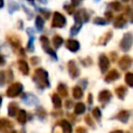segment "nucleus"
I'll list each match as a JSON object with an SVG mask.
<instances>
[{
    "mask_svg": "<svg viewBox=\"0 0 133 133\" xmlns=\"http://www.w3.org/2000/svg\"><path fill=\"white\" fill-rule=\"evenodd\" d=\"M33 81L36 83V85L41 88L48 87L50 85L48 80V73L43 69H37L33 76Z\"/></svg>",
    "mask_w": 133,
    "mask_h": 133,
    "instance_id": "f257e3e1",
    "label": "nucleus"
},
{
    "mask_svg": "<svg viewBox=\"0 0 133 133\" xmlns=\"http://www.w3.org/2000/svg\"><path fill=\"white\" fill-rule=\"evenodd\" d=\"M22 90H23V85L19 82H16V83H12L9 85V87L6 90V95L9 98H15V97L19 96L22 92Z\"/></svg>",
    "mask_w": 133,
    "mask_h": 133,
    "instance_id": "f03ea898",
    "label": "nucleus"
},
{
    "mask_svg": "<svg viewBox=\"0 0 133 133\" xmlns=\"http://www.w3.org/2000/svg\"><path fill=\"white\" fill-rule=\"evenodd\" d=\"M132 44H133V35L131 33H126L124 35V37L122 38L119 45H121V48L124 51H128L131 48Z\"/></svg>",
    "mask_w": 133,
    "mask_h": 133,
    "instance_id": "7ed1b4c3",
    "label": "nucleus"
},
{
    "mask_svg": "<svg viewBox=\"0 0 133 133\" xmlns=\"http://www.w3.org/2000/svg\"><path fill=\"white\" fill-rule=\"evenodd\" d=\"M65 18L60 12H54L52 20V27H63L65 25Z\"/></svg>",
    "mask_w": 133,
    "mask_h": 133,
    "instance_id": "20e7f679",
    "label": "nucleus"
},
{
    "mask_svg": "<svg viewBox=\"0 0 133 133\" xmlns=\"http://www.w3.org/2000/svg\"><path fill=\"white\" fill-rule=\"evenodd\" d=\"M23 102L26 104V105H29V106H32V105H35L37 104L38 100L35 96L31 95V94H26L23 96Z\"/></svg>",
    "mask_w": 133,
    "mask_h": 133,
    "instance_id": "39448f33",
    "label": "nucleus"
},
{
    "mask_svg": "<svg viewBox=\"0 0 133 133\" xmlns=\"http://www.w3.org/2000/svg\"><path fill=\"white\" fill-rule=\"evenodd\" d=\"M68 70H69V73L72 78H76L79 76V69L77 68V65L74 61H70L68 63Z\"/></svg>",
    "mask_w": 133,
    "mask_h": 133,
    "instance_id": "423d86ee",
    "label": "nucleus"
},
{
    "mask_svg": "<svg viewBox=\"0 0 133 133\" xmlns=\"http://www.w3.org/2000/svg\"><path fill=\"white\" fill-rule=\"evenodd\" d=\"M99 65L101 68V71L102 72H105L108 70V66H109V59L106 55H101L100 58H99Z\"/></svg>",
    "mask_w": 133,
    "mask_h": 133,
    "instance_id": "0eeeda50",
    "label": "nucleus"
},
{
    "mask_svg": "<svg viewBox=\"0 0 133 133\" xmlns=\"http://www.w3.org/2000/svg\"><path fill=\"white\" fill-rule=\"evenodd\" d=\"M65 46H66V48H68L70 51H72V52L78 51V49H79V47H80L79 43H78L77 41H75V39H69V41H66Z\"/></svg>",
    "mask_w": 133,
    "mask_h": 133,
    "instance_id": "6e6552de",
    "label": "nucleus"
},
{
    "mask_svg": "<svg viewBox=\"0 0 133 133\" xmlns=\"http://www.w3.org/2000/svg\"><path fill=\"white\" fill-rule=\"evenodd\" d=\"M11 128H12V125L9 121H7L5 118H0V130L1 131L8 132Z\"/></svg>",
    "mask_w": 133,
    "mask_h": 133,
    "instance_id": "1a4fd4ad",
    "label": "nucleus"
},
{
    "mask_svg": "<svg viewBox=\"0 0 133 133\" xmlns=\"http://www.w3.org/2000/svg\"><path fill=\"white\" fill-rule=\"evenodd\" d=\"M18 63H19V69H20V71L24 74V75H27L28 73H29V66H28V63L25 61V60H19L18 61Z\"/></svg>",
    "mask_w": 133,
    "mask_h": 133,
    "instance_id": "9d476101",
    "label": "nucleus"
},
{
    "mask_svg": "<svg viewBox=\"0 0 133 133\" xmlns=\"http://www.w3.org/2000/svg\"><path fill=\"white\" fill-rule=\"evenodd\" d=\"M58 125L62 128V130L64 131V133H71L72 132V126L70 125V123L65 119H62L58 123Z\"/></svg>",
    "mask_w": 133,
    "mask_h": 133,
    "instance_id": "9b49d317",
    "label": "nucleus"
},
{
    "mask_svg": "<svg viewBox=\"0 0 133 133\" xmlns=\"http://www.w3.org/2000/svg\"><path fill=\"white\" fill-rule=\"evenodd\" d=\"M118 78V72L116 71V70H111L108 74H107V76L105 77V80L107 81V82H110V81H113V80H115V79H117Z\"/></svg>",
    "mask_w": 133,
    "mask_h": 133,
    "instance_id": "f8f14e48",
    "label": "nucleus"
},
{
    "mask_svg": "<svg viewBox=\"0 0 133 133\" xmlns=\"http://www.w3.org/2000/svg\"><path fill=\"white\" fill-rule=\"evenodd\" d=\"M130 64H131V59H130V57L124 56V57L121 58V60H119V66H121L122 69H127V68L130 66Z\"/></svg>",
    "mask_w": 133,
    "mask_h": 133,
    "instance_id": "ddd939ff",
    "label": "nucleus"
},
{
    "mask_svg": "<svg viewBox=\"0 0 133 133\" xmlns=\"http://www.w3.org/2000/svg\"><path fill=\"white\" fill-rule=\"evenodd\" d=\"M125 24H126V19L124 16H118L114 21V27L116 28H122L125 26Z\"/></svg>",
    "mask_w": 133,
    "mask_h": 133,
    "instance_id": "4468645a",
    "label": "nucleus"
},
{
    "mask_svg": "<svg viewBox=\"0 0 133 133\" xmlns=\"http://www.w3.org/2000/svg\"><path fill=\"white\" fill-rule=\"evenodd\" d=\"M111 98V94L109 90H102L99 94V101L104 102V101H108Z\"/></svg>",
    "mask_w": 133,
    "mask_h": 133,
    "instance_id": "2eb2a0df",
    "label": "nucleus"
},
{
    "mask_svg": "<svg viewBox=\"0 0 133 133\" xmlns=\"http://www.w3.org/2000/svg\"><path fill=\"white\" fill-rule=\"evenodd\" d=\"M17 111H18V104L12 102L8 105V115L9 116H15L17 114Z\"/></svg>",
    "mask_w": 133,
    "mask_h": 133,
    "instance_id": "dca6fc26",
    "label": "nucleus"
},
{
    "mask_svg": "<svg viewBox=\"0 0 133 133\" xmlns=\"http://www.w3.org/2000/svg\"><path fill=\"white\" fill-rule=\"evenodd\" d=\"M17 118H18V122L20 124H25L26 121H27V113H26V111L23 110V109L19 110V113H18V117Z\"/></svg>",
    "mask_w": 133,
    "mask_h": 133,
    "instance_id": "f3484780",
    "label": "nucleus"
},
{
    "mask_svg": "<svg viewBox=\"0 0 133 133\" xmlns=\"http://www.w3.org/2000/svg\"><path fill=\"white\" fill-rule=\"evenodd\" d=\"M7 39L10 43V45H12L14 47H19L20 46V39L18 38V36H16V35H9V36H7Z\"/></svg>",
    "mask_w": 133,
    "mask_h": 133,
    "instance_id": "a211bd4d",
    "label": "nucleus"
},
{
    "mask_svg": "<svg viewBox=\"0 0 133 133\" xmlns=\"http://www.w3.org/2000/svg\"><path fill=\"white\" fill-rule=\"evenodd\" d=\"M73 96L75 99H81L83 96V90L79 86H75L73 88Z\"/></svg>",
    "mask_w": 133,
    "mask_h": 133,
    "instance_id": "6ab92c4d",
    "label": "nucleus"
},
{
    "mask_svg": "<svg viewBox=\"0 0 133 133\" xmlns=\"http://www.w3.org/2000/svg\"><path fill=\"white\" fill-rule=\"evenodd\" d=\"M52 102H53V105L56 107V108H59L61 106V100L58 96V94H54L52 96Z\"/></svg>",
    "mask_w": 133,
    "mask_h": 133,
    "instance_id": "aec40b11",
    "label": "nucleus"
},
{
    "mask_svg": "<svg viewBox=\"0 0 133 133\" xmlns=\"http://www.w3.org/2000/svg\"><path fill=\"white\" fill-rule=\"evenodd\" d=\"M117 118L121 121V122H123V123H126L127 121H128V118H129V113H128V111H121L118 114H117Z\"/></svg>",
    "mask_w": 133,
    "mask_h": 133,
    "instance_id": "412c9836",
    "label": "nucleus"
},
{
    "mask_svg": "<svg viewBox=\"0 0 133 133\" xmlns=\"http://www.w3.org/2000/svg\"><path fill=\"white\" fill-rule=\"evenodd\" d=\"M35 26H36L37 30H43V28H44V19L41 16H37L35 18Z\"/></svg>",
    "mask_w": 133,
    "mask_h": 133,
    "instance_id": "4be33fe9",
    "label": "nucleus"
},
{
    "mask_svg": "<svg viewBox=\"0 0 133 133\" xmlns=\"http://www.w3.org/2000/svg\"><path fill=\"white\" fill-rule=\"evenodd\" d=\"M57 91H58V94L61 95L62 97L68 96V88H66V86H65L64 84H59V85L57 86Z\"/></svg>",
    "mask_w": 133,
    "mask_h": 133,
    "instance_id": "5701e85b",
    "label": "nucleus"
},
{
    "mask_svg": "<svg viewBox=\"0 0 133 133\" xmlns=\"http://www.w3.org/2000/svg\"><path fill=\"white\" fill-rule=\"evenodd\" d=\"M85 111V106L83 103H77L75 105V113L76 114H81Z\"/></svg>",
    "mask_w": 133,
    "mask_h": 133,
    "instance_id": "b1692460",
    "label": "nucleus"
},
{
    "mask_svg": "<svg viewBox=\"0 0 133 133\" xmlns=\"http://www.w3.org/2000/svg\"><path fill=\"white\" fill-rule=\"evenodd\" d=\"M62 42H63V39H62V37L59 36V35H55V36L53 37V45H54L55 48H59V47L61 46Z\"/></svg>",
    "mask_w": 133,
    "mask_h": 133,
    "instance_id": "393cba45",
    "label": "nucleus"
},
{
    "mask_svg": "<svg viewBox=\"0 0 133 133\" xmlns=\"http://www.w3.org/2000/svg\"><path fill=\"white\" fill-rule=\"evenodd\" d=\"M125 81L129 86H133V73H128L125 76Z\"/></svg>",
    "mask_w": 133,
    "mask_h": 133,
    "instance_id": "a878e982",
    "label": "nucleus"
},
{
    "mask_svg": "<svg viewBox=\"0 0 133 133\" xmlns=\"http://www.w3.org/2000/svg\"><path fill=\"white\" fill-rule=\"evenodd\" d=\"M17 9H19V5L14 2V1H9V4H8V11L10 14H12L14 11H16Z\"/></svg>",
    "mask_w": 133,
    "mask_h": 133,
    "instance_id": "bb28decb",
    "label": "nucleus"
},
{
    "mask_svg": "<svg viewBox=\"0 0 133 133\" xmlns=\"http://www.w3.org/2000/svg\"><path fill=\"white\" fill-rule=\"evenodd\" d=\"M125 94H126V88L124 86H119V87L116 88V95H117L118 98L123 99L125 97Z\"/></svg>",
    "mask_w": 133,
    "mask_h": 133,
    "instance_id": "cd10ccee",
    "label": "nucleus"
},
{
    "mask_svg": "<svg viewBox=\"0 0 133 133\" xmlns=\"http://www.w3.org/2000/svg\"><path fill=\"white\" fill-rule=\"evenodd\" d=\"M81 25H82L81 23H76V24L72 27V29H71V34H72V35L76 34V33L79 31V29L81 28Z\"/></svg>",
    "mask_w": 133,
    "mask_h": 133,
    "instance_id": "c85d7f7f",
    "label": "nucleus"
},
{
    "mask_svg": "<svg viewBox=\"0 0 133 133\" xmlns=\"http://www.w3.org/2000/svg\"><path fill=\"white\" fill-rule=\"evenodd\" d=\"M110 6H111L114 10H119V9L122 8V5H121L119 2H111V3H110Z\"/></svg>",
    "mask_w": 133,
    "mask_h": 133,
    "instance_id": "c756f323",
    "label": "nucleus"
},
{
    "mask_svg": "<svg viewBox=\"0 0 133 133\" xmlns=\"http://www.w3.org/2000/svg\"><path fill=\"white\" fill-rule=\"evenodd\" d=\"M94 23L95 24H100V25H105V24H107V21L102 19V18H96L94 20Z\"/></svg>",
    "mask_w": 133,
    "mask_h": 133,
    "instance_id": "7c9ffc66",
    "label": "nucleus"
},
{
    "mask_svg": "<svg viewBox=\"0 0 133 133\" xmlns=\"http://www.w3.org/2000/svg\"><path fill=\"white\" fill-rule=\"evenodd\" d=\"M92 115H94L96 118H100V117H101V111H100V109H99V108H95V109L92 110Z\"/></svg>",
    "mask_w": 133,
    "mask_h": 133,
    "instance_id": "2f4dec72",
    "label": "nucleus"
},
{
    "mask_svg": "<svg viewBox=\"0 0 133 133\" xmlns=\"http://www.w3.org/2000/svg\"><path fill=\"white\" fill-rule=\"evenodd\" d=\"M5 73L3 71H0V86H2L5 82Z\"/></svg>",
    "mask_w": 133,
    "mask_h": 133,
    "instance_id": "473e14b6",
    "label": "nucleus"
},
{
    "mask_svg": "<svg viewBox=\"0 0 133 133\" xmlns=\"http://www.w3.org/2000/svg\"><path fill=\"white\" fill-rule=\"evenodd\" d=\"M33 36H30V39L28 42V49L29 51H33Z\"/></svg>",
    "mask_w": 133,
    "mask_h": 133,
    "instance_id": "72a5a7b5",
    "label": "nucleus"
},
{
    "mask_svg": "<svg viewBox=\"0 0 133 133\" xmlns=\"http://www.w3.org/2000/svg\"><path fill=\"white\" fill-rule=\"evenodd\" d=\"M64 9L68 10L69 14H73L74 12V8H73V5H64Z\"/></svg>",
    "mask_w": 133,
    "mask_h": 133,
    "instance_id": "f704fd0d",
    "label": "nucleus"
},
{
    "mask_svg": "<svg viewBox=\"0 0 133 133\" xmlns=\"http://www.w3.org/2000/svg\"><path fill=\"white\" fill-rule=\"evenodd\" d=\"M41 12H42V14L45 16V18H46V19H48V18H49V16H50V14H49V11H48V10H45V9H41Z\"/></svg>",
    "mask_w": 133,
    "mask_h": 133,
    "instance_id": "c9c22d12",
    "label": "nucleus"
},
{
    "mask_svg": "<svg viewBox=\"0 0 133 133\" xmlns=\"http://www.w3.org/2000/svg\"><path fill=\"white\" fill-rule=\"evenodd\" d=\"M4 62H5V61H4V58H3V57L0 55V65H1V64H3Z\"/></svg>",
    "mask_w": 133,
    "mask_h": 133,
    "instance_id": "e433bc0d",
    "label": "nucleus"
},
{
    "mask_svg": "<svg viewBox=\"0 0 133 133\" xmlns=\"http://www.w3.org/2000/svg\"><path fill=\"white\" fill-rule=\"evenodd\" d=\"M111 16H112V15H111V12H110V11H107V12H106V17H107L108 19H110V18H111Z\"/></svg>",
    "mask_w": 133,
    "mask_h": 133,
    "instance_id": "4c0bfd02",
    "label": "nucleus"
},
{
    "mask_svg": "<svg viewBox=\"0 0 133 133\" xmlns=\"http://www.w3.org/2000/svg\"><path fill=\"white\" fill-rule=\"evenodd\" d=\"M4 6V0H0V8H2Z\"/></svg>",
    "mask_w": 133,
    "mask_h": 133,
    "instance_id": "58836bf2",
    "label": "nucleus"
},
{
    "mask_svg": "<svg viewBox=\"0 0 133 133\" xmlns=\"http://www.w3.org/2000/svg\"><path fill=\"white\" fill-rule=\"evenodd\" d=\"M73 6L74 5H78V0H73V4H72Z\"/></svg>",
    "mask_w": 133,
    "mask_h": 133,
    "instance_id": "ea45409f",
    "label": "nucleus"
},
{
    "mask_svg": "<svg viewBox=\"0 0 133 133\" xmlns=\"http://www.w3.org/2000/svg\"><path fill=\"white\" fill-rule=\"evenodd\" d=\"M111 133H124V132H123V131H119V130H118V131H114V132H111Z\"/></svg>",
    "mask_w": 133,
    "mask_h": 133,
    "instance_id": "a19ab883",
    "label": "nucleus"
},
{
    "mask_svg": "<svg viewBox=\"0 0 133 133\" xmlns=\"http://www.w3.org/2000/svg\"><path fill=\"white\" fill-rule=\"evenodd\" d=\"M1 103H2V97L0 96V106H1Z\"/></svg>",
    "mask_w": 133,
    "mask_h": 133,
    "instance_id": "79ce46f5",
    "label": "nucleus"
},
{
    "mask_svg": "<svg viewBox=\"0 0 133 133\" xmlns=\"http://www.w3.org/2000/svg\"><path fill=\"white\" fill-rule=\"evenodd\" d=\"M39 1H41V2H44V3H46V2H47V0H39Z\"/></svg>",
    "mask_w": 133,
    "mask_h": 133,
    "instance_id": "37998d69",
    "label": "nucleus"
},
{
    "mask_svg": "<svg viewBox=\"0 0 133 133\" xmlns=\"http://www.w3.org/2000/svg\"><path fill=\"white\" fill-rule=\"evenodd\" d=\"M28 1H29L30 3H33V1H34V0H28Z\"/></svg>",
    "mask_w": 133,
    "mask_h": 133,
    "instance_id": "c03bdc74",
    "label": "nucleus"
},
{
    "mask_svg": "<svg viewBox=\"0 0 133 133\" xmlns=\"http://www.w3.org/2000/svg\"><path fill=\"white\" fill-rule=\"evenodd\" d=\"M10 133H18L17 131H12V132H10Z\"/></svg>",
    "mask_w": 133,
    "mask_h": 133,
    "instance_id": "a18cd8bd",
    "label": "nucleus"
},
{
    "mask_svg": "<svg viewBox=\"0 0 133 133\" xmlns=\"http://www.w3.org/2000/svg\"><path fill=\"white\" fill-rule=\"evenodd\" d=\"M124 1H128V0H124Z\"/></svg>",
    "mask_w": 133,
    "mask_h": 133,
    "instance_id": "49530a36",
    "label": "nucleus"
}]
</instances>
